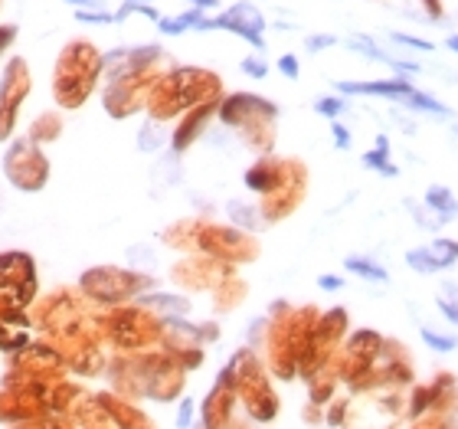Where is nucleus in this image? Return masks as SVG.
<instances>
[{"label":"nucleus","instance_id":"nucleus-6","mask_svg":"<svg viewBox=\"0 0 458 429\" xmlns=\"http://www.w3.org/2000/svg\"><path fill=\"white\" fill-rule=\"evenodd\" d=\"M347 269L350 272H360L363 278H376V282H386V272L380 269V265L367 263V259H347Z\"/></svg>","mask_w":458,"mask_h":429},{"label":"nucleus","instance_id":"nucleus-8","mask_svg":"<svg viewBox=\"0 0 458 429\" xmlns=\"http://www.w3.org/2000/svg\"><path fill=\"white\" fill-rule=\"evenodd\" d=\"M422 338H426V344H432L435 351H452V347H455V338H439V334H432L429 328H422Z\"/></svg>","mask_w":458,"mask_h":429},{"label":"nucleus","instance_id":"nucleus-15","mask_svg":"<svg viewBox=\"0 0 458 429\" xmlns=\"http://www.w3.org/2000/svg\"><path fill=\"white\" fill-rule=\"evenodd\" d=\"M331 43H334L331 37H314V39L308 43V46H311V50H321V46H331Z\"/></svg>","mask_w":458,"mask_h":429},{"label":"nucleus","instance_id":"nucleus-1","mask_svg":"<svg viewBox=\"0 0 458 429\" xmlns=\"http://www.w3.org/2000/svg\"><path fill=\"white\" fill-rule=\"evenodd\" d=\"M341 92H354V95H386V99H399L406 102L416 88L409 82H399V79H390V82H341Z\"/></svg>","mask_w":458,"mask_h":429},{"label":"nucleus","instance_id":"nucleus-2","mask_svg":"<svg viewBox=\"0 0 458 429\" xmlns=\"http://www.w3.org/2000/svg\"><path fill=\"white\" fill-rule=\"evenodd\" d=\"M426 203H429L432 210H439V216H442V220L455 213V200H452V193H448L446 187H429V193H426Z\"/></svg>","mask_w":458,"mask_h":429},{"label":"nucleus","instance_id":"nucleus-14","mask_svg":"<svg viewBox=\"0 0 458 429\" xmlns=\"http://www.w3.org/2000/svg\"><path fill=\"white\" fill-rule=\"evenodd\" d=\"M439 308H442V315H446V318H452V321H455V325H458V308H455V305L439 302Z\"/></svg>","mask_w":458,"mask_h":429},{"label":"nucleus","instance_id":"nucleus-9","mask_svg":"<svg viewBox=\"0 0 458 429\" xmlns=\"http://www.w3.org/2000/svg\"><path fill=\"white\" fill-rule=\"evenodd\" d=\"M397 43H403V46H416V50H432V43L429 39H416V37H403V33H397Z\"/></svg>","mask_w":458,"mask_h":429},{"label":"nucleus","instance_id":"nucleus-3","mask_svg":"<svg viewBox=\"0 0 458 429\" xmlns=\"http://www.w3.org/2000/svg\"><path fill=\"white\" fill-rule=\"evenodd\" d=\"M429 253H432V259L435 263H439V269H446V265H452L458 259V242H452V240H439L432 246V249H429Z\"/></svg>","mask_w":458,"mask_h":429},{"label":"nucleus","instance_id":"nucleus-11","mask_svg":"<svg viewBox=\"0 0 458 429\" xmlns=\"http://www.w3.org/2000/svg\"><path fill=\"white\" fill-rule=\"evenodd\" d=\"M282 73H285V76H298V63H295V56H282Z\"/></svg>","mask_w":458,"mask_h":429},{"label":"nucleus","instance_id":"nucleus-10","mask_svg":"<svg viewBox=\"0 0 458 429\" xmlns=\"http://www.w3.org/2000/svg\"><path fill=\"white\" fill-rule=\"evenodd\" d=\"M318 112H324V115H337V112H341V102H337V99H324V102H318Z\"/></svg>","mask_w":458,"mask_h":429},{"label":"nucleus","instance_id":"nucleus-12","mask_svg":"<svg viewBox=\"0 0 458 429\" xmlns=\"http://www.w3.org/2000/svg\"><path fill=\"white\" fill-rule=\"evenodd\" d=\"M242 66H246V73H249V76H265V66H262L259 59H246V63H242Z\"/></svg>","mask_w":458,"mask_h":429},{"label":"nucleus","instance_id":"nucleus-13","mask_svg":"<svg viewBox=\"0 0 458 429\" xmlns=\"http://www.w3.org/2000/svg\"><path fill=\"white\" fill-rule=\"evenodd\" d=\"M334 138H337V148H350V135L341 125H334Z\"/></svg>","mask_w":458,"mask_h":429},{"label":"nucleus","instance_id":"nucleus-16","mask_svg":"<svg viewBox=\"0 0 458 429\" xmlns=\"http://www.w3.org/2000/svg\"><path fill=\"white\" fill-rule=\"evenodd\" d=\"M321 285H324V289H337V285H341V278H321Z\"/></svg>","mask_w":458,"mask_h":429},{"label":"nucleus","instance_id":"nucleus-7","mask_svg":"<svg viewBox=\"0 0 458 429\" xmlns=\"http://www.w3.org/2000/svg\"><path fill=\"white\" fill-rule=\"evenodd\" d=\"M187 26H200L197 10L187 13V17H180V20H164L161 30H164V33H180V30H187Z\"/></svg>","mask_w":458,"mask_h":429},{"label":"nucleus","instance_id":"nucleus-4","mask_svg":"<svg viewBox=\"0 0 458 429\" xmlns=\"http://www.w3.org/2000/svg\"><path fill=\"white\" fill-rule=\"evenodd\" d=\"M406 263L416 269V272H439V263L432 259V253L429 249H412V253L406 256Z\"/></svg>","mask_w":458,"mask_h":429},{"label":"nucleus","instance_id":"nucleus-17","mask_svg":"<svg viewBox=\"0 0 458 429\" xmlns=\"http://www.w3.org/2000/svg\"><path fill=\"white\" fill-rule=\"evenodd\" d=\"M69 3H82V7H95V0H69Z\"/></svg>","mask_w":458,"mask_h":429},{"label":"nucleus","instance_id":"nucleus-18","mask_svg":"<svg viewBox=\"0 0 458 429\" xmlns=\"http://www.w3.org/2000/svg\"><path fill=\"white\" fill-rule=\"evenodd\" d=\"M448 50H455V53H458V37H452V39H448Z\"/></svg>","mask_w":458,"mask_h":429},{"label":"nucleus","instance_id":"nucleus-5","mask_svg":"<svg viewBox=\"0 0 458 429\" xmlns=\"http://www.w3.org/2000/svg\"><path fill=\"white\" fill-rule=\"evenodd\" d=\"M363 161H367V164L370 167H380V171H383V174H397V167L390 164V161H386V138H380L376 141V151H370L367 154V158H363Z\"/></svg>","mask_w":458,"mask_h":429},{"label":"nucleus","instance_id":"nucleus-19","mask_svg":"<svg viewBox=\"0 0 458 429\" xmlns=\"http://www.w3.org/2000/svg\"><path fill=\"white\" fill-rule=\"evenodd\" d=\"M200 7H210V3H216V0H197Z\"/></svg>","mask_w":458,"mask_h":429}]
</instances>
